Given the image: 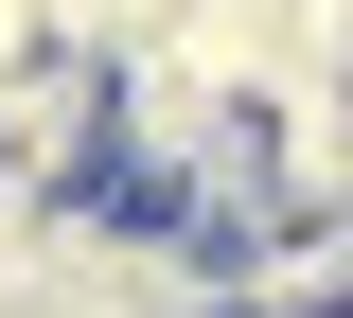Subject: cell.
Wrapping results in <instances>:
<instances>
[{"mask_svg": "<svg viewBox=\"0 0 353 318\" xmlns=\"http://www.w3.org/2000/svg\"><path fill=\"white\" fill-rule=\"evenodd\" d=\"M106 177H124V53H88V36L18 53L0 71V195H106Z\"/></svg>", "mask_w": 353, "mask_h": 318, "instance_id": "6da1fadb", "label": "cell"}, {"mask_svg": "<svg viewBox=\"0 0 353 318\" xmlns=\"http://www.w3.org/2000/svg\"><path fill=\"white\" fill-rule=\"evenodd\" d=\"M18 53H53V0H0V71H18Z\"/></svg>", "mask_w": 353, "mask_h": 318, "instance_id": "7a4b0ae2", "label": "cell"}]
</instances>
